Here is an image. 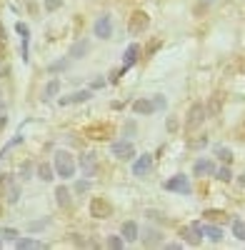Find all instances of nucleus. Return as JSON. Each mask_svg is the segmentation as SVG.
I'll return each mask as SVG.
<instances>
[{
	"mask_svg": "<svg viewBox=\"0 0 245 250\" xmlns=\"http://www.w3.org/2000/svg\"><path fill=\"white\" fill-rule=\"evenodd\" d=\"M53 168H55V175H60L63 180H70V178H75L78 163H75V158H73L68 150H55V155H53Z\"/></svg>",
	"mask_w": 245,
	"mask_h": 250,
	"instance_id": "f257e3e1",
	"label": "nucleus"
},
{
	"mask_svg": "<svg viewBox=\"0 0 245 250\" xmlns=\"http://www.w3.org/2000/svg\"><path fill=\"white\" fill-rule=\"evenodd\" d=\"M0 198H3L5 203H10V205H15L20 200V185H18L15 175H10V173L0 175Z\"/></svg>",
	"mask_w": 245,
	"mask_h": 250,
	"instance_id": "f03ea898",
	"label": "nucleus"
},
{
	"mask_svg": "<svg viewBox=\"0 0 245 250\" xmlns=\"http://www.w3.org/2000/svg\"><path fill=\"white\" fill-rule=\"evenodd\" d=\"M163 188H165V190H170V193H178V195H190V193H193L190 178H188V175H183V173L168 178L165 183H163Z\"/></svg>",
	"mask_w": 245,
	"mask_h": 250,
	"instance_id": "7ed1b4c3",
	"label": "nucleus"
},
{
	"mask_svg": "<svg viewBox=\"0 0 245 250\" xmlns=\"http://www.w3.org/2000/svg\"><path fill=\"white\" fill-rule=\"evenodd\" d=\"M205 118H208V108L203 105V103H193V105H190V110H188V118H185L188 130H198Z\"/></svg>",
	"mask_w": 245,
	"mask_h": 250,
	"instance_id": "20e7f679",
	"label": "nucleus"
},
{
	"mask_svg": "<svg viewBox=\"0 0 245 250\" xmlns=\"http://www.w3.org/2000/svg\"><path fill=\"white\" fill-rule=\"evenodd\" d=\"M93 33H95L100 40L113 38V18H110V13H100V15H98L95 25H93Z\"/></svg>",
	"mask_w": 245,
	"mask_h": 250,
	"instance_id": "39448f33",
	"label": "nucleus"
},
{
	"mask_svg": "<svg viewBox=\"0 0 245 250\" xmlns=\"http://www.w3.org/2000/svg\"><path fill=\"white\" fill-rule=\"evenodd\" d=\"M180 238H183V243L185 245H200V240H203V225L200 223H190V225H185V228H180Z\"/></svg>",
	"mask_w": 245,
	"mask_h": 250,
	"instance_id": "423d86ee",
	"label": "nucleus"
},
{
	"mask_svg": "<svg viewBox=\"0 0 245 250\" xmlns=\"http://www.w3.org/2000/svg\"><path fill=\"white\" fill-rule=\"evenodd\" d=\"M78 165H80V173H83L85 178H93V175L98 173V155H95L93 150H88V153H80Z\"/></svg>",
	"mask_w": 245,
	"mask_h": 250,
	"instance_id": "0eeeda50",
	"label": "nucleus"
},
{
	"mask_svg": "<svg viewBox=\"0 0 245 250\" xmlns=\"http://www.w3.org/2000/svg\"><path fill=\"white\" fill-rule=\"evenodd\" d=\"M110 153L118 160H133L135 158V148H133L130 140H115V143H110Z\"/></svg>",
	"mask_w": 245,
	"mask_h": 250,
	"instance_id": "6e6552de",
	"label": "nucleus"
},
{
	"mask_svg": "<svg viewBox=\"0 0 245 250\" xmlns=\"http://www.w3.org/2000/svg\"><path fill=\"white\" fill-rule=\"evenodd\" d=\"M148 25H150V18L143 13V10H135V13L130 15L128 30H130V35H140V33H145V30H148Z\"/></svg>",
	"mask_w": 245,
	"mask_h": 250,
	"instance_id": "1a4fd4ad",
	"label": "nucleus"
},
{
	"mask_svg": "<svg viewBox=\"0 0 245 250\" xmlns=\"http://www.w3.org/2000/svg\"><path fill=\"white\" fill-rule=\"evenodd\" d=\"M90 215L93 218H110L113 215V205L105 198H93L90 200Z\"/></svg>",
	"mask_w": 245,
	"mask_h": 250,
	"instance_id": "9d476101",
	"label": "nucleus"
},
{
	"mask_svg": "<svg viewBox=\"0 0 245 250\" xmlns=\"http://www.w3.org/2000/svg\"><path fill=\"white\" fill-rule=\"evenodd\" d=\"M150 168H153V155L150 153H140V158L133 163V175H148L150 173Z\"/></svg>",
	"mask_w": 245,
	"mask_h": 250,
	"instance_id": "9b49d317",
	"label": "nucleus"
},
{
	"mask_svg": "<svg viewBox=\"0 0 245 250\" xmlns=\"http://www.w3.org/2000/svg\"><path fill=\"white\" fill-rule=\"evenodd\" d=\"M93 98V90L90 88H85V90H75V93H70V95H65V98H58V103L60 105H73V103H85V100H90Z\"/></svg>",
	"mask_w": 245,
	"mask_h": 250,
	"instance_id": "f8f14e48",
	"label": "nucleus"
},
{
	"mask_svg": "<svg viewBox=\"0 0 245 250\" xmlns=\"http://www.w3.org/2000/svg\"><path fill=\"white\" fill-rule=\"evenodd\" d=\"M138 60H140V45L138 43H130L125 48V53H122V70H130Z\"/></svg>",
	"mask_w": 245,
	"mask_h": 250,
	"instance_id": "ddd939ff",
	"label": "nucleus"
},
{
	"mask_svg": "<svg viewBox=\"0 0 245 250\" xmlns=\"http://www.w3.org/2000/svg\"><path fill=\"white\" fill-rule=\"evenodd\" d=\"M120 235H122V240H125V243H135V240L140 238V228H138V223H135V220H125V223H122Z\"/></svg>",
	"mask_w": 245,
	"mask_h": 250,
	"instance_id": "4468645a",
	"label": "nucleus"
},
{
	"mask_svg": "<svg viewBox=\"0 0 245 250\" xmlns=\"http://www.w3.org/2000/svg\"><path fill=\"white\" fill-rule=\"evenodd\" d=\"M213 173H215L213 160H205V158L195 160V165H193V175H213Z\"/></svg>",
	"mask_w": 245,
	"mask_h": 250,
	"instance_id": "2eb2a0df",
	"label": "nucleus"
},
{
	"mask_svg": "<svg viewBox=\"0 0 245 250\" xmlns=\"http://www.w3.org/2000/svg\"><path fill=\"white\" fill-rule=\"evenodd\" d=\"M133 110H135L138 115H153V113H155V105H153V100L138 98V100L133 103Z\"/></svg>",
	"mask_w": 245,
	"mask_h": 250,
	"instance_id": "dca6fc26",
	"label": "nucleus"
},
{
	"mask_svg": "<svg viewBox=\"0 0 245 250\" xmlns=\"http://www.w3.org/2000/svg\"><path fill=\"white\" fill-rule=\"evenodd\" d=\"M13 245H15L18 250H35V248H45V243H40V240H35V238H18Z\"/></svg>",
	"mask_w": 245,
	"mask_h": 250,
	"instance_id": "f3484780",
	"label": "nucleus"
},
{
	"mask_svg": "<svg viewBox=\"0 0 245 250\" xmlns=\"http://www.w3.org/2000/svg\"><path fill=\"white\" fill-rule=\"evenodd\" d=\"M90 50V43L88 40H78V43L70 48V60H78V58H85V53Z\"/></svg>",
	"mask_w": 245,
	"mask_h": 250,
	"instance_id": "a211bd4d",
	"label": "nucleus"
},
{
	"mask_svg": "<svg viewBox=\"0 0 245 250\" xmlns=\"http://www.w3.org/2000/svg\"><path fill=\"white\" fill-rule=\"evenodd\" d=\"M38 178L43 180V183H50V180L55 178V168H53L50 163H40V165H38Z\"/></svg>",
	"mask_w": 245,
	"mask_h": 250,
	"instance_id": "6ab92c4d",
	"label": "nucleus"
},
{
	"mask_svg": "<svg viewBox=\"0 0 245 250\" xmlns=\"http://www.w3.org/2000/svg\"><path fill=\"white\" fill-rule=\"evenodd\" d=\"M203 235H205L208 240H213V243H220L223 240V228H218V225H203Z\"/></svg>",
	"mask_w": 245,
	"mask_h": 250,
	"instance_id": "aec40b11",
	"label": "nucleus"
},
{
	"mask_svg": "<svg viewBox=\"0 0 245 250\" xmlns=\"http://www.w3.org/2000/svg\"><path fill=\"white\" fill-rule=\"evenodd\" d=\"M55 200H58L60 208H70V190H68V188H58V190H55Z\"/></svg>",
	"mask_w": 245,
	"mask_h": 250,
	"instance_id": "412c9836",
	"label": "nucleus"
},
{
	"mask_svg": "<svg viewBox=\"0 0 245 250\" xmlns=\"http://www.w3.org/2000/svg\"><path fill=\"white\" fill-rule=\"evenodd\" d=\"M213 150H215V155H218L223 163H225V165L233 163V150H230V148H225V145H215Z\"/></svg>",
	"mask_w": 245,
	"mask_h": 250,
	"instance_id": "4be33fe9",
	"label": "nucleus"
},
{
	"mask_svg": "<svg viewBox=\"0 0 245 250\" xmlns=\"http://www.w3.org/2000/svg\"><path fill=\"white\" fill-rule=\"evenodd\" d=\"M58 93H60V80H50L48 85H45V90H43V98L50 100V98H55Z\"/></svg>",
	"mask_w": 245,
	"mask_h": 250,
	"instance_id": "5701e85b",
	"label": "nucleus"
},
{
	"mask_svg": "<svg viewBox=\"0 0 245 250\" xmlns=\"http://www.w3.org/2000/svg\"><path fill=\"white\" fill-rule=\"evenodd\" d=\"M218 180H223V183H230L233 180V173H230V168L228 165H220V168H215V173H213Z\"/></svg>",
	"mask_w": 245,
	"mask_h": 250,
	"instance_id": "b1692460",
	"label": "nucleus"
},
{
	"mask_svg": "<svg viewBox=\"0 0 245 250\" xmlns=\"http://www.w3.org/2000/svg\"><path fill=\"white\" fill-rule=\"evenodd\" d=\"M0 238H3V240H10V243H15V240L20 238V233L15 230V228H0Z\"/></svg>",
	"mask_w": 245,
	"mask_h": 250,
	"instance_id": "393cba45",
	"label": "nucleus"
},
{
	"mask_svg": "<svg viewBox=\"0 0 245 250\" xmlns=\"http://www.w3.org/2000/svg\"><path fill=\"white\" fill-rule=\"evenodd\" d=\"M233 235L238 238V240H245V220H233Z\"/></svg>",
	"mask_w": 245,
	"mask_h": 250,
	"instance_id": "a878e982",
	"label": "nucleus"
},
{
	"mask_svg": "<svg viewBox=\"0 0 245 250\" xmlns=\"http://www.w3.org/2000/svg\"><path fill=\"white\" fill-rule=\"evenodd\" d=\"M108 248L122 250V248H125V240H122V235H108Z\"/></svg>",
	"mask_w": 245,
	"mask_h": 250,
	"instance_id": "bb28decb",
	"label": "nucleus"
},
{
	"mask_svg": "<svg viewBox=\"0 0 245 250\" xmlns=\"http://www.w3.org/2000/svg\"><path fill=\"white\" fill-rule=\"evenodd\" d=\"M70 65V58H65V60H55V62H50V73H58V70H65Z\"/></svg>",
	"mask_w": 245,
	"mask_h": 250,
	"instance_id": "cd10ccee",
	"label": "nucleus"
},
{
	"mask_svg": "<svg viewBox=\"0 0 245 250\" xmlns=\"http://www.w3.org/2000/svg\"><path fill=\"white\" fill-rule=\"evenodd\" d=\"M18 143H23V135H15V138H13V140H10V143L5 145V148H3V150H0V160H3V158L8 155V150H13V148H15V145H18Z\"/></svg>",
	"mask_w": 245,
	"mask_h": 250,
	"instance_id": "c85d7f7f",
	"label": "nucleus"
},
{
	"mask_svg": "<svg viewBox=\"0 0 245 250\" xmlns=\"http://www.w3.org/2000/svg\"><path fill=\"white\" fill-rule=\"evenodd\" d=\"M143 243H145V245H158V243H160L158 230H148V233H145V238H143Z\"/></svg>",
	"mask_w": 245,
	"mask_h": 250,
	"instance_id": "c756f323",
	"label": "nucleus"
},
{
	"mask_svg": "<svg viewBox=\"0 0 245 250\" xmlns=\"http://www.w3.org/2000/svg\"><path fill=\"white\" fill-rule=\"evenodd\" d=\"M73 190L80 195V193H88L90 190V180H78L75 185H73Z\"/></svg>",
	"mask_w": 245,
	"mask_h": 250,
	"instance_id": "7c9ffc66",
	"label": "nucleus"
},
{
	"mask_svg": "<svg viewBox=\"0 0 245 250\" xmlns=\"http://www.w3.org/2000/svg\"><path fill=\"white\" fill-rule=\"evenodd\" d=\"M20 178H23V180L33 178V163H23V165H20Z\"/></svg>",
	"mask_w": 245,
	"mask_h": 250,
	"instance_id": "2f4dec72",
	"label": "nucleus"
},
{
	"mask_svg": "<svg viewBox=\"0 0 245 250\" xmlns=\"http://www.w3.org/2000/svg\"><path fill=\"white\" fill-rule=\"evenodd\" d=\"M205 218H210V220H228V215L223 213V210H205Z\"/></svg>",
	"mask_w": 245,
	"mask_h": 250,
	"instance_id": "473e14b6",
	"label": "nucleus"
},
{
	"mask_svg": "<svg viewBox=\"0 0 245 250\" xmlns=\"http://www.w3.org/2000/svg\"><path fill=\"white\" fill-rule=\"evenodd\" d=\"M153 105H155V110H158V108L165 110V108H168V100L163 98V95H155V98H153Z\"/></svg>",
	"mask_w": 245,
	"mask_h": 250,
	"instance_id": "72a5a7b5",
	"label": "nucleus"
},
{
	"mask_svg": "<svg viewBox=\"0 0 245 250\" xmlns=\"http://www.w3.org/2000/svg\"><path fill=\"white\" fill-rule=\"evenodd\" d=\"M60 8V0H45V10L48 13H55Z\"/></svg>",
	"mask_w": 245,
	"mask_h": 250,
	"instance_id": "f704fd0d",
	"label": "nucleus"
},
{
	"mask_svg": "<svg viewBox=\"0 0 245 250\" xmlns=\"http://www.w3.org/2000/svg\"><path fill=\"white\" fill-rule=\"evenodd\" d=\"M105 83H108L105 78H93V83H90V90H98V88H103Z\"/></svg>",
	"mask_w": 245,
	"mask_h": 250,
	"instance_id": "c9c22d12",
	"label": "nucleus"
},
{
	"mask_svg": "<svg viewBox=\"0 0 245 250\" xmlns=\"http://www.w3.org/2000/svg\"><path fill=\"white\" fill-rule=\"evenodd\" d=\"M125 133H128V135L135 133V123H128V125H125Z\"/></svg>",
	"mask_w": 245,
	"mask_h": 250,
	"instance_id": "e433bc0d",
	"label": "nucleus"
},
{
	"mask_svg": "<svg viewBox=\"0 0 245 250\" xmlns=\"http://www.w3.org/2000/svg\"><path fill=\"white\" fill-rule=\"evenodd\" d=\"M165 248H168V250H180V243H168Z\"/></svg>",
	"mask_w": 245,
	"mask_h": 250,
	"instance_id": "4c0bfd02",
	"label": "nucleus"
},
{
	"mask_svg": "<svg viewBox=\"0 0 245 250\" xmlns=\"http://www.w3.org/2000/svg\"><path fill=\"white\" fill-rule=\"evenodd\" d=\"M175 125H178L175 118H170V120H168V130H175Z\"/></svg>",
	"mask_w": 245,
	"mask_h": 250,
	"instance_id": "58836bf2",
	"label": "nucleus"
},
{
	"mask_svg": "<svg viewBox=\"0 0 245 250\" xmlns=\"http://www.w3.org/2000/svg\"><path fill=\"white\" fill-rule=\"evenodd\" d=\"M5 123H8V118L3 115V118H0V130H3V128H5Z\"/></svg>",
	"mask_w": 245,
	"mask_h": 250,
	"instance_id": "ea45409f",
	"label": "nucleus"
},
{
	"mask_svg": "<svg viewBox=\"0 0 245 250\" xmlns=\"http://www.w3.org/2000/svg\"><path fill=\"white\" fill-rule=\"evenodd\" d=\"M0 38H5V28H3V23H0Z\"/></svg>",
	"mask_w": 245,
	"mask_h": 250,
	"instance_id": "a19ab883",
	"label": "nucleus"
},
{
	"mask_svg": "<svg viewBox=\"0 0 245 250\" xmlns=\"http://www.w3.org/2000/svg\"><path fill=\"white\" fill-rule=\"evenodd\" d=\"M0 248H3V238H0Z\"/></svg>",
	"mask_w": 245,
	"mask_h": 250,
	"instance_id": "79ce46f5",
	"label": "nucleus"
}]
</instances>
